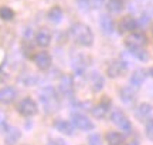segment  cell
I'll return each instance as SVG.
<instances>
[{"label":"cell","instance_id":"obj_1","mask_svg":"<svg viewBox=\"0 0 153 145\" xmlns=\"http://www.w3.org/2000/svg\"><path fill=\"white\" fill-rule=\"evenodd\" d=\"M70 36L71 39L78 43V44L84 46V47H89L94 43V33L89 28V26L84 24V23H75L72 24L70 28Z\"/></svg>","mask_w":153,"mask_h":145},{"label":"cell","instance_id":"obj_23","mask_svg":"<svg viewBox=\"0 0 153 145\" xmlns=\"http://www.w3.org/2000/svg\"><path fill=\"white\" fill-rule=\"evenodd\" d=\"M89 81H91V85H92L94 91H101V90L104 88V78L98 72H94L92 75H91V78H89Z\"/></svg>","mask_w":153,"mask_h":145},{"label":"cell","instance_id":"obj_8","mask_svg":"<svg viewBox=\"0 0 153 145\" xmlns=\"http://www.w3.org/2000/svg\"><path fill=\"white\" fill-rule=\"evenodd\" d=\"M33 60H34L36 67L38 70H41V71L48 70L50 66H51V56H50V53H47V51H38V53H36L33 56Z\"/></svg>","mask_w":153,"mask_h":145},{"label":"cell","instance_id":"obj_27","mask_svg":"<svg viewBox=\"0 0 153 145\" xmlns=\"http://www.w3.org/2000/svg\"><path fill=\"white\" fill-rule=\"evenodd\" d=\"M145 132H146V137L149 140L153 141V118L146 121V124H145Z\"/></svg>","mask_w":153,"mask_h":145},{"label":"cell","instance_id":"obj_18","mask_svg":"<svg viewBox=\"0 0 153 145\" xmlns=\"http://www.w3.org/2000/svg\"><path fill=\"white\" fill-rule=\"evenodd\" d=\"M145 78H146V71L142 68H137L133 71V74L131 75V84L133 88H139L143 83H145Z\"/></svg>","mask_w":153,"mask_h":145},{"label":"cell","instance_id":"obj_25","mask_svg":"<svg viewBox=\"0 0 153 145\" xmlns=\"http://www.w3.org/2000/svg\"><path fill=\"white\" fill-rule=\"evenodd\" d=\"M125 7L123 0H109L108 1V9L111 13H120Z\"/></svg>","mask_w":153,"mask_h":145},{"label":"cell","instance_id":"obj_6","mask_svg":"<svg viewBox=\"0 0 153 145\" xmlns=\"http://www.w3.org/2000/svg\"><path fill=\"white\" fill-rule=\"evenodd\" d=\"M58 90L60 93L67 98H71L74 95V78L70 74H65L60 78V84H58Z\"/></svg>","mask_w":153,"mask_h":145},{"label":"cell","instance_id":"obj_32","mask_svg":"<svg viewBox=\"0 0 153 145\" xmlns=\"http://www.w3.org/2000/svg\"><path fill=\"white\" fill-rule=\"evenodd\" d=\"M104 1H105V0H94V4L97 6V7H99V6L104 4Z\"/></svg>","mask_w":153,"mask_h":145},{"label":"cell","instance_id":"obj_24","mask_svg":"<svg viewBox=\"0 0 153 145\" xmlns=\"http://www.w3.org/2000/svg\"><path fill=\"white\" fill-rule=\"evenodd\" d=\"M129 51H131V53L136 57V58L142 60V61H148V60H149L148 51L145 50L143 47H133V49H129Z\"/></svg>","mask_w":153,"mask_h":145},{"label":"cell","instance_id":"obj_7","mask_svg":"<svg viewBox=\"0 0 153 145\" xmlns=\"http://www.w3.org/2000/svg\"><path fill=\"white\" fill-rule=\"evenodd\" d=\"M126 68H128V66H126L125 61H122V60H114V61L108 66V68H106V74H108L111 78H118L125 74Z\"/></svg>","mask_w":153,"mask_h":145},{"label":"cell","instance_id":"obj_9","mask_svg":"<svg viewBox=\"0 0 153 145\" xmlns=\"http://www.w3.org/2000/svg\"><path fill=\"white\" fill-rule=\"evenodd\" d=\"M135 115H136L137 120H140V121H148L150 118H153V107L148 102H142V104H139L136 107V110H135Z\"/></svg>","mask_w":153,"mask_h":145},{"label":"cell","instance_id":"obj_14","mask_svg":"<svg viewBox=\"0 0 153 145\" xmlns=\"http://www.w3.org/2000/svg\"><path fill=\"white\" fill-rule=\"evenodd\" d=\"M137 26V22L131 16H125L120 19L119 22V30L122 33H128V31H133Z\"/></svg>","mask_w":153,"mask_h":145},{"label":"cell","instance_id":"obj_19","mask_svg":"<svg viewBox=\"0 0 153 145\" xmlns=\"http://www.w3.org/2000/svg\"><path fill=\"white\" fill-rule=\"evenodd\" d=\"M105 140H106L108 145H123V142H125L123 135L120 132H116V131H108L105 135Z\"/></svg>","mask_w":153,"mask_h":145},{"label":"cell","instance_id":"obj_4","mask_svg":"<svg viewBox=\"0 0 153 145\" xmlns=\"http://www.w3.org/2000/svg\"><path fill=\"white\" fill-rule=\"evenodd\" d=\"M17 111L20 112L22 115H24V117H31V115H36V114H37L38 108H37L36 101H34L33 98L26 97V98H23V100L19 102Z\"/></svg>","mask_w":153,"mask_h":145},{"label":"cell","instance_id":"obj_33","mask_svg":"<svg viewBox=\"0 0 153 145\" xmlns=\"http://www.w3.org/2000/svg\"><path fill=\"white\" fill-rule=\"evenodd\" d=\"M149 74H150V75H152V77H153V67L150 68V70H149Z\"/></svg>","mask_w":153,"mask_h":145},{"label":"cell","instance_id":"obj_35","mask_svg":"<svg viewBox=\"0 0 153 145\" xmlns=\"http://www.w3.org/2000/svg\"><path fill=\"white\" fill-rule=\"evenodd\" d=\"M48 145H51V144H48Z\"/></svg>","mask_w":153,"mask_h":145},{"label":"cell","instance_id":"obj_22","mask_svg":"<svg viewBox=\"0 0 153 145\" xmlns=\"http://www.w3.org/2000/svg\"><path fill=\"white\" fill-rule=\"evenodd\" d=\"M47 17H48L50 22L60 23L61 19H62V10H61V7L55 6V7H53V9H50L48 13H47Z\"/></svg>","mask_w":153,"mask_h":145},{"label":"cell","instance_id":"obj_5","mask_svg":"<svg viewBox=\"0 0 153 145\" xmlns=\"http://www.w3.org/2000/svg\"><path fill=\"white\" fill-rule=\"evenodd\" d=\"M148 43V36L142 31H135L131 33L125 39V44L128 49H133V47H143Z\"/></svg>","mask_w":153,"mask_h":145},{"label":"cell","instance_id":"obj_13","mask_svg":"<svg viewBox=\"0 0 153 145\" xmlns=\"http://www.w3.org/2000/svg\"><path fill=\"white\" fill-rule=\"evenodd\" d=\"M91 63V58L87 54H78L72 60V67L76 72H84V70L88 67V64Z\"/></svg>","mask_w":153,"mask_h":145},{"label":"cell","instance_id":"obj_26","mask_svg":"<svg viewBox=\"0 0 153 145\" xmlns=\"http://www.w3.org/2000/svg\"><path fill=\"white\" fill-rule=\"evenodd\" d=\"M0 19H3L6 22L13 20L14 19V11L11 10L10 7H7V6H1L0 7Z\"/></svg>","mask_w":153,"mask_h":145},{"label":"cell","instance_id":"obj_2","mask_svg":"<svg viewBox=\"0 0 153 145\" xmlns=\"http://www.w3.org/2000/svg\"><path fill=\"white\" fill-rule=\"evenodd\" d=\"M40 101L43 104L44 110L47 112H54L58 108V97H57V91L53 87H44L40 91Z\"/></svg>","mask_w":153,"mask_h":145},{"label":"cell","instance_id":"obj_20","mask_svg":"<svg viewBox=\"0 0 153 145\" xmlns=\"http://www.w3.org/2000/svg\"><path fill=\"white\" fill-rule=\"evenodd\" d=\"M99 26H101V30H102L105 34H112L114 33V20H112L108 14H104V16L101 17Z\"/></svg>","mask_w":153,"mask_h":145},{"label":"cell","instance_id":"obj_34","mask_svg":"<svg viewBox=\"0 0 153 145\" xmlns=\"http://www.w3.org/2000/svg\"><path fill=\"white\" fill-rule=\"evenodd\" d=\"M1 83H3V81H1V78H0V84H1Z\"/></svg>","mask_w":153,"mask_h":145},{"label":"cell","instance_id":"obj_21","mask_svg":"<svg viewBox=\"0 0 153 145\" xmlns=\"http://www.w3.org/2000/svg\"><path fill=\"white\" fill-rule=\"evenodd\" d=\"M119 95H120V100L126 102V104H129L132 101L135 100V90L133 87H123V88L119 91Z\"/></svg>","mask_w":153,"mask_h":145},{"label":"cell","instance_id":"obj_30","mask_svg":"<svg viewBox=\"0 0 153 145\" xmlns=\"http://www.w3.org/2000/svg\"><path fill=\"white\" fill-rule=\"evenodd\" d=\"M6 121H7V117H6L4 111H1V110H0V127H1V128L6 125Z\"/></svg>","mask_w":153,"mask_h":145},{"label":"cell","instance_id":"obj_16","mask_svg":"<svg viewBox=\"0 0 153 145\" xmlns=\"http://www.w3.org/2000/svg\"><path fill=\"white\" fill-rule=\"evenodd\" d=\"M17 95V91L13 87H4V88L0 90V102L3 104H10L14 101Z\"/></svg>","mask_w":153,"mask_h":145},{"label":"cell","instance_id":"obj_17","mask_svg":"<svg viewBox=\"0 0 153 145\" xmlns=\"http://www.w3.org/2000/svg\"><path fill=\"white\" fill-rule=\"evenodd\" d=\"M54 128L65 135H74V127H72V124L70 121H65V120H57L54 123Z\"/></svg>","mask_w":153,"mask_h":145},{"label":"cell","instance_id":"obj_31","mask_svg":"<svg viewBox=\"0 0 153 145\" xmlns=\"http://www.w3.org/2000/svg\"><path fill=\"white\" fill-rule=\"evenodd\" d=\"M50 144L51 145H65V142L62 140H51L50 141Z\"/></svg>","mask_w":153,"mask_h":145},{"label":"cell","instance_id":"obj_11","mask_svg":"<svg viewBox=\"0 0 153 145\" xmlns=\"http://www.w3.org/2000/svg\"><path fill=\"white\" fill-rule=\"evenodd\" d=\"M111 105V101L108 97H104V101H101L98 105L92 107L89 111L95 118H104L106 114H108V108Z\"/></svg>","mask_w":153,"mask_h":145},{"label":"cell","instance_id":"obj_12","mask_svg":"<svg viewBox=\"0 0 153 145\" xmlns=\"http://www.w3.org/2000/svg\"><path fill=\"white\" fill-rule=\"evenodd\" d=\"M36 43H37V46H40V47H47V46H50V43H51V31H50L48 28H40L37 31V34H36Z\"/></svg>","mask_w":153,"mask_h":145},{"label":"cell","instance_id":"obj_10","mask_svg":"<svg viewBox=\"0 0 153 145\" xmlns=\"http://www.w3.org/2000/svg\"><path fill=\"white\" fill-rule=\"evenodd\" d=\"M72 124L82 131H91L94 128V124L91 123V120L85 117L84 114H74L72 115Z\"/></svg>","mask_w":153,"mask_h":145},{"label":"cell","instance_id":"obj_3","mask_svg":"<svg viewBox=\"0 0 153 145\" xmlns=\"http://www.w3.org/2000/svg\"><path fill=\"white\" fill-rule=\"evenodd\" d=\"M111 121L116 125V127H119L123 132H131L132 131V124L129 121V118L125 115V112L119 110V108H114V111L111 114Z\"/></svg>","mask_w":153,"mask_h":145},{"label":"cell","instance_id":"obj_29","mask_svg":"<svg viewBox=\"0 0 153 145\" xmlns=\"http://www.w3.org/2000/svg\"><path fill=\"white\" fill-rule=\"evenodd\" d=\"M88 142L89 145H102V141H101V137L98 134H92L89 138H88Z\"/></svg>","mask_w":153,"mask_h":145},{"label":"cell","instance_id":"obj_15","mask_svg":"<svg viewBox=\"0 0 153 145\" xmlns=\"http://www.w3.org/2000/svg\"><path fill=\"white\" fill-rule=\"evenodd\" d=\"M20 137H22L20 129L16 128V127H9V128L6 129L4 141H6V144L7 145H13V144H16L17 141L20 140Z\"/></svg>","mask_w":153,"mask_h":145},{"label":"cell","instance_id":"obj_28","mask_svg":"<svg viewBox=\"0 0 153 145\" xmlns=\"http://www.w3.org/2000/svg\"><path fill=\"white\" fill-rule=\"evenodd\" d=\"M76 4H78L79 10L88 11L89 10V6H91V0H76Z\"/></svg>","mask_w":153,"mask_h":145}]
</instances>
